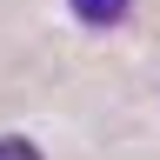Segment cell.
<instances>
[{
  "label": "cell",
  "instance_id": "1",
  "mask_svg": "<svg viewBox=\"0 0 160 160\" xmlns=\"http://www.w3.org/2000/svg\"><path fill=\"white\" fill-rule=\"evenodd\" d=\"M67 7H73L80 20H87V27H120L133 0H67Z\"/></svg>",
  "mask_w": 160,
  "mask_h": 160
},
{
  "label": "cell",
  "instance_id": "2",
  "mask_svg": "<svg viewBox=\"0 0 160 160\" xmlns=\"http://www.w3.org/2000/svg\"><path fill=\"white\" fill-rule=\"evenodd\" d=\"M0 160H40V147H33V140H20V133H13V140H0Z\"/></svg>",
  "mask_w": 160,
  "mask_h": 160
}]
</instances>
